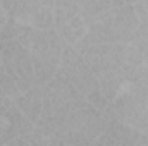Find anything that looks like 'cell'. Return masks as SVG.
Here are the masks:
<instances>
[{
  "mask_svg": "<svg viewBox=\"0 0 148 146\" xmlns=\"http://www.w3.org/2000/svg\"><path fill=\"white\" fill-rule=\"evenodd\" d=\"M57 74L62 79H66L74 89H77L84 96V100L90 105H93L102 115H105L109 112L110 103L102 95V89H100L97 77L93 76V72L90 71V67L86 65V62L83 60V57L79 55V52L76 48L64 45L62 62H60Z\"/></svg>",
  "mask_w": 148,
  "mask_h": 146,
  "instance_id": "6da1fadb",
  "label": "cell"
},
{
  "mask_svg": "<svg viewBox=\"0 0 148 146\" xmlns=\"http://www.w3.org/2000/svg\"><path fill=\"white\" fill-rule=\"evenodd\" d=\"M29 52L33 59L35 83L45 86L59 72L64 41L55 29H35L29 41Z\"/></svg>",
  "mask_w": 148,
  "mask_h": 146,
  "instance_id": "7a4b0ae2",
  "label": "cell"
},
{
  "mask_svg": "<svg viewBox=\"0 0 148 146\" xmlns=\"http://www.w3.org/2000/svg\"><path fill=\"white\" fill-rule=\"evenodd\" d=\"M110 105L119 120L138 132L148 134V88L126 83Z\"/></svg>",
  "mask_w": 148,
  "mask_h": 146,
  "instance_id": "3957f363",
  "label": "cell"
},
{
  "mask_svg": "<svg viewBox=\"0 0 148 146\" xmlns=\"http://www.w3.org/2000/svg\"><path fill=\"white\" fill-rule=\"evenodd\" d=\"M2 7L7 17L35 29H55L53 2L50 0H5L2 2Z\"/></svg>",
  "mask_w": 148,
  "mask_h": 146,
  "instance_id": "277c9868",
  "label": "cell"
},
{
  "mask_svg": "<svg viewBox=\"0 0 148 146\" xmlns=\"http://www.w3.org/2000/svg\"><path fill=\"white\" fill-rule=\"evenodd\" d=\"M0 62L5 72L17 79L28 89L35 84V69L29 48L17 41H3L0 43Z\"/></svg>",
  "mask_w": 148,
  "mask_h": 146,
  "instance_id": "5b68a950",
  "label": "cell"
},
{
  "mask_svg": "<svg viewBox=\"0 0 148 146\" xmlns=\"http://www.w3.org/2000/svg\"><path fill=\"white\" fill-rule=\"evenodd\" d=\"M53 26L62 41L69 46H76L86 35V26L79 16L76 0H57L53 2Z\"/></svg>",
  "mask_w": 148,
  "mask_h": 146,
  "instance_id": "8992f818",
  "label": "cell"
},
{
  "mask_svg": "<svg viewBox=\"0 0 148 146\" xmlns=\"http://www.w3.org/2000/svg\"><path fill=\"white\" fill-rule=\"evenodd\" d=\"M33 131L35 124L17 108L14 100L0 96V146H7L12 139Z\"/></svg>",
  "mask_w": 148,
  "mask_h": 146,
  "instance_id": "52a82bcc",
  "label": "cell"
},
{
  "mask_svg": "<svg viewBox=\"0 0 148 146\" xmlns=\"http://www.w3.org/2000/svg\"><path fill=\"white\" fill-rule=\"evenodd\" d=\"M140 28V19L134 10V3L129 2H114V14H112V38L115 45H129L136 38Z\"/></svg>",
  "mask_w": 148,
  "mask_h": 146,
  "instance_id": "ba28073f",
  "label": "cell"
},
{
  "mask_svg": "<svg viewBox=\"0 0 148 146\" xmlns=\"http://www.w3.org/2000/svg\"><path fill=\"white\" fill-rule=\"evenodd\" d=\"M114 2L115 0H112V2L110 0H76L79 16L83 19L86 29L91 26H103V28L110 29Z\"/></svg>",
  "mask_w": 148,
  "mask_h": 146,
  "instance_id": "9c48e42d",
  "label": "cell"
},
{
  "mask_svg": "<svg viewBox=\"0 0 148 146\" xmlns=\"http://www.w3.org/2000/svg\"><path fill=\"white\" fill-rule=\"evenodd\" d=\"M14 103L33 124H36L38 119L41 117V110H43V86L35 83L26 93L17 96Z\"/></svg>",
  "mask_w": 148,
  "mask_h": 146,
  "instance_id": "30bf717a",
  "label": "cell"
},
{
  "mask_svg": "<svg viewBox=\"0 0 148 146\" xmlns=\"http://www.w3.org/2000/svg\"><path fill=\"white\" fill-rule=\"evenodd\" d=\"M33 31H35V28L9 17L7 23L3 24V28L0 29V43H3V41H17L23 46L29 48V41H31Z\"/></svg>",
  "mask_w": 148,
  "mask_h": 146,
  "instance_id": "8fae6325",
  "label": "cell"
},
{
  "mask_svg": "<svg viewBox=\"0 0 148 146\" xmlns=\"http://www.w3.org/2000/svg\"><path fill=\"white\" fill-rule=\"evenodd\" d=\"M26 91H28L26 86H23L17 79H14L10 74H7L3 69H0V96L2 98L16 100L17 96H21Z\"/></svg>",
  "mask_w": 148,
  "mask_h": 146,
  "instance_id": "7c38bea8",
  "label": "cell"
},
{
  "mask_svg": "<svg viewBox=\"0 0 148 146\" xmlns=\"http://www.w3.org/2000/svg\"><path fill=\"white\" fill-rule=\"evenodd\" d=\"M127 83H133V84L148 88V67L143 64L140 67L129 69L127 71Z\"/></svg>",
  "mask_w": 148,
  "mask_h": 146,
  "instance_id": "4fadbf2b",
  "label": "cell"
},
{
  "mask_svg": "<svg viewBox=\"0 0 148 146\" xmlns=\"http://www.w3.org/2000/svg\"><path fill=\"white\" fill-rule=\"evenodd\" d=\"M38 143H40V132L35 129L33 132L23 134V136L12 139L7 146H38Z\"/></svg>",
  "mask_w": 148,
  "mask_h": 146,
  "instance_id": "5bb4252c",
  "label": "cell"
},
{
  "mask_svg": "<svg viewBox=\"0 0 148 146\" xmlns=\"http://www.w3.org/2000/svg\"><path fill=\"white\" fill-rule=\"evenodd\" d=\"M133 45L140 50V53H141V57H143V64L148 67V35L138 36L133 41Z\"/></svg>",
  "mask_w": 148,
  "mask_h": 146,
  "instance_id": "9a60e30c",
  "label": "cell"
},
{
  "mask_svg": "<svg viewBox=\"0 0 148 146\" xmlns=\"http://www.w3.org/2000/svg\"><path fill=\"white\" fill-rule=\"evenodd\" d=\"M7 14H5V10H3V7H2V2H0V29L3 28V24L7 23Z\"/></svg>",
  "mask_w": 148,
  "mask_h": 146,
  "instance_id": "2e32d148",
  "label": "cell"
},
{
  "mask_svg": "<svg viewBox=\"0 0 148 146\" xmlns=\"http://www.w3.org/2000/svg\"><path fill=\"white\" fill-rule=\"evenodd\" d=\"M95 146H112V145L107 141V139H105V136L102 134V136L98 138V141H97V145H95Z\"/></svg>",
  "mask_w": 148,
  "mask_h": 146,
  "instance_id": "e0dca14e",
  "label": "cell"
},
{
  "mask_svg": "<svg viewBox=\"0 0 148 146\" xmlns=\"http://www.w3.org/2000/svg\"><path fill=\"white\" fill-rule=\"evenodd\" d=\"M0 69H2V62H0Z\"/></svg>",
  "mask_w": 148,
  "mask_h": 146,
  "instance_id": "ac0fdd59",
  "label": "cell"
}]
</instances>
